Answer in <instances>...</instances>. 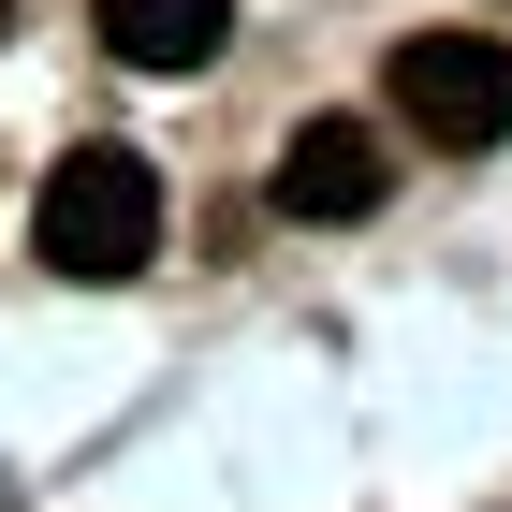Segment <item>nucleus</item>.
I'll use <instances>...</instances> for the list:
<instances>
[{
    "instance_id": "nucleus-2",
    "label": "nucleus",
    "mask_w": 512,
    "mask_h": 512,
    "mask_svg": "<svg viewBox=\"0 0 512 512\" xmlns=\"http://www.w3.org/2000/svg\"><path fill=\"white\" fill-rule=\"evenodd\" d=\"M381 103L425 147H512V44L498 30H410L381 59Z\"/></svg>"
},
{
    "instance_id": "nucleus-4",
    "label": "nucleus",
    "mask_w": 512,
    "mask_h": 512,
    "mask_svg": "<svg viewBox=\"0 0 512 512\" xmlns=\"http://www.w3.org/2000/svg\"><path fill=\"white\" fill-rule=\"evenodd\" d=\"M103 44L132 74H205L235 44V0H103Z\"/></svg>"
},
{
    "instance_id": "nucleus-1",
    "label": "nucleus",
    "mask_w": 512,
    "mask_h": 512,
    "mask_svg": "<svg viewBox=\"0 0 512 512\" xmlns=\"http://www.w3.org/2000/svg\"><path fill=\"white\" fill-rule=\"evenodd\" d=\"M30 249H44V278H88V293L147 278V249H161V176H147L132 147H74V161H44V191H30Z\"/></svg>"
},
{
    "instance_id": "nucleus-3",
    "label": "nucleus",
    "mask_w": 512,
    "mask_h": 512,
    "mask_svg": "<svg viewBox=\"0 0 512 512\" xmlns=\"http://www.w3.org/2000/svg\"><path fill=\"white\" fill-rule=\"evenodd\" d=\"M395 191V132L381 118H308L278 147V220H366Z\"/></svg>"
},
{
    "instance_id": "nucleus-5",
    "label": "nucleus",
    "mask_w": 512,
    "mask_h": 512,
    "mask_svg": "<svg viewBox=\"0 0 512 512\" xmlns=\"http://www.w3.org/2000/svg\"><path fill=\"white\" fill-rule=\"evenodd\" d=\"M0 30H15V0H0Z\"/></svg>"
}]
</instances>
